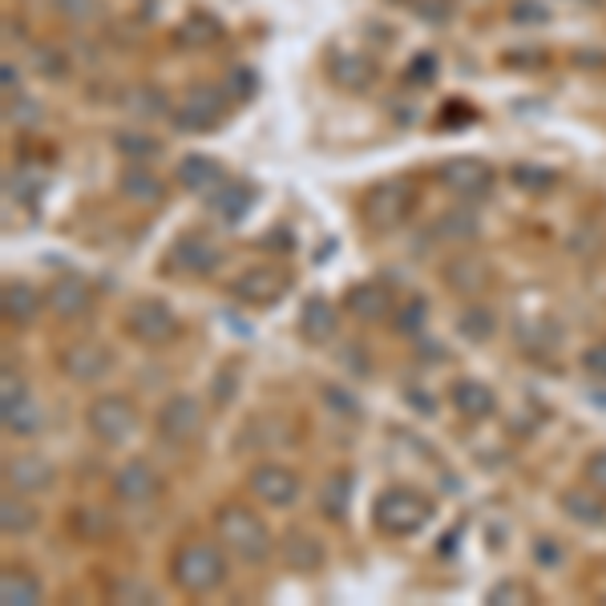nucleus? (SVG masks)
<instances>
[{
    "label": "nucleus",
    "mask_w": 606,
    "mask_h": 606,
    "mask_svg": "<svg viewBox=\"0 0 606 606\" xmlns=\"http://www.w3.org/2000/svg\"><path fill=\"white\" fill-rule=\"evenodd\" d=\"M405 400H408L412 408H417L420 417H432V412H437V397H429L425 388H412V385H408V388H405Z\"/></svg>",
    "instance_id": "nucleus-54"
},
{
    "label": "nucleus",
    "mask_w": 606,
    "mask_h": 606,
    "mask_svg": "<svg viewBox=\"0 0 606 606\" xmlns=\"http://www.w3.org/2000/svg\"><path fill=\"white\" fill-rule=\"evenodd\" d=\"M364 222L373 227V231H397L412 219V210H417V187L405 182V178H385V182H376L368 195H364Z\"/></svg>",
    "instance_id": "nucleus-5"
},
{
    "label": "nucleus",
    "mask_w": 606,
    "mask_h": 606,
    "mask_svg": "<svg viewBox=\"0 0 606 606\" xmlns=\"http://www.w3.org/2000/svg\"><path fill=\"white\" fill-rule=\"evenodd\" d=\"M90 303H94V288L82 275H58L45 292L49 315H58V320H77L90 312Z\"/></svg>",
    "instance_id": "nucleus-18"
},
{
    "label": "nucleus",
    "mask_w": 606,
    "mask_h": 606,
    "mask_svg": "<svg viewBox=\"0 0 606 606\" xmlns=\"http://www.w3.org/2000/svg\"><path fill=\"white\" fill-rule=\"evenodd\" d=\"M227 397H231V376L222 373V380H219V400H227Z\"/></svg>",
    "instance_id": "nucleus-56"
},
{
    "label": "nucleus",
    "mask_w": 606,
    "mask_h": 606,
    "mask_svg": "<svg viewBox=\"0 0 606 606\" xmlns=\"http://www.w3.org/2000/svg\"><path fill=\"white\" fill-rule=\"evenodd\" d=\"M114 603H154V591L146 583H114L109 586Z\"/></svg>",
    "instance_id": "nucleus-51"
},
{
    "label": "nucleus",
    "mask_w": 606,
    "mask_h": 606,
    "mask_svg": "<svg viewBox=\"0 0 606 606\" xmlns=\"http://www.w3.org/2000/svg\"><path fill=\"white\" fill-rule=\"evenodd\" d=\"M0 420H4V432H12V437H33V432L45 425V408L36 405L33 393L24 388V380H17L12 368H4V388H0Z\"/></svg>",
    "instance_id": "nucleus-8"
},
{
    "label": "nucleus",
    "mask_w": 606,
    "mask_h": 606,
    "mask_svg": "<svg viewBox=\"0 0 606 606\" xmlns=\"http://www.w3.org/2000/svg\"><path fill=\"white\" fill-rule=\"evenodd\" d=\"M219 263H222L219 247L210 243V239H202V234H182L170 247V255H166V268L178 271V275H210Z\"/></svg>",
    "instance_id": "nucleus-16"
},
{
    "label": "nucleus",
    "mask_w": 606,
    "mask_h": 606,
    "mask_svg": "<svg viewBox=\"0 0 606 606\" xmlns=\"http://www.w3.org/2000/svg\"><path fill=\"white\" fill-rule=\"evenodd\" d=\"M405 77L408 85H429L432 77H437V58H432V53H417V58L405 65Z\"/></svg>",
    "instance_id": "nucleus-50"
},
{
    "label": "nucleus",
    "mask_w": 606,
    "mask_h": 606,
    "mask_svg": "<svg viewBox=\"0 0 606 606\" xmlns=\"http://www.w3.org/2000/svg\"><path fill=\"white\" fill-rule=\"evenodd\" d=\"M49 9L65 24H94L105 17V0H49Z\"/></svg>",
    "instance_id": "nucleus-40"
},
{
    "label": "nucleus",
    "mask_w": 606,
    "mask_h": 606,
    "mask_svg": "<svg viewBox=\"0 0 606 606\" xmlns=\"http://www.w3.org/2000/svg\"><path fill=\"white\" fill-rule=\"evenodd\" d=\"M320 400L327 405V412H336V417L344 420H364V405L356 397H352L344 385H324L320 388Z\"/></svg>",
    "instance_id": "nucleus-42"
},
{
    "label": "nucleus",
    "mask_w": 606,
    "mask_h": 606,
    "mask_svg": "<svg viewBox=\"0 0 606 606\" xmlns=\"http://www.w3.org/2000/svg\"><path fill=\"white\" fill-rule=\"evenodd\" d=\"M510 182L525 195H550V190L558 187V170H550V166H534V163H518L510 166Z\"/></svg>",
    "instance_id": "nucleus-38"
},
{
    "label": "nucleus",
    "mask_w": 606,
    "mask_h": 606,
    "mask_svg": "<svg viewBox=\"0 0 606 606\" xmlns=\"http://www.w3.org/2000/svg\"><path fill=\"white\" fill-rule=\"evenodd\" d=\"M449 400H453V408L466 420H490L493 412H498V393H493L485 380H473V376L457 380V385L449 388Z\"/></svg>",
    "instance_id": "nucleus-26"
},
{
    "label": "nucleus",
    "mask_w": 606,
    "mask_h": 606,
    "mask_svg": "<svg viewBox=\"0 0 606 606\" xmlns=\"http://www.w3.org/2000/svg\"><path fill=\"white\" fill-rule=\"evenodd\" d=\"M4 122H9L12 129H24V134H29V129H41V122H45V105L17 94L4 102Z\"/></svg>",
    "instance_id": "nucleus-39"
},
{
    "label": "nucleus",
    "mask_w": 606,
    "mask_h": 606,
    "mask_svg": "<svg viewBox=\"0 0 606 606\" xmlns=\"http://www.w3.org/2000/svg\"><path fill=\"white\" fill-rule=\"evenodd\" d=\"M288 295V275L275 268H247L239 280H231V300L243 307H268Z\"/></svg>",
    "instance_id": "nucleus-15"
},
{
    "label": "nucleus",
    "mask_w": 606,
    "mask_h": 606,
    "mask_svg": "<svg viewBox=\"0 0 606 606\" xmlns=\"http://www.w3.org/2000/svg\"><path fill=\"white\" fill-rule=\"evenodd\" d=\"M126 332L138 344H146V348H166V344H175L178 332H182V324H178V315L170 303L163 300H142L129 307L126 315Z\"/></svg>",
    "instance_id": "nucleus-7"
},
{
    "label": "nucleus",
    "mask_w": 606,
    "mask_h": 606,
    "mask_svg": "<svg viewBox=\"0 0 606 606\" xmlns=\"http://www.w3.org/2000/svg\"><path fill=\"white\" fill-rule=\"evenodd\" d=\"M510 21L513 24H546L550 12L542 0H513L510 4Z\"/></svg>",
    "instance_id": "nucleus-48"
},
{
    "label": "nucleus",
    "mask_w": 606,
    "mask_h": 606,
    "mask_svg": "<svg viewBox=\"0 0 606 606\" xmlns=\"http://www.w3.org/2000/svg\"><path fill=\"white\" fill-rule=\"evenodd\" d=\"M114 150L126 158V163H154L163 154V142L146 134V129H117L114 134Z\"/></svg>",
    "instance_id": "nucleus-36"
},
{
    "label": "nucleus",
    "mask_w": 606,
    "mask_h": 606,
    "mask_svg": "<svg viewBox=\"0 0 606 606\" xmlns=\"http://www.w3.org/2000/svg\"><path fill=\"white\" fill-rule=\"evenodd\" d=\"M85 429L94 432L102 445H122L129 441V432L138 429V408L122 393H105L85 408Z\"/></svg>",
    "instance_id": "nucleus-6"
},
{
    "label": "nucleus",
    "mask_w": 606,
    "mask_h": 606,
    "mask_svg": "<svg viewBox=\"0 0 606 606\" xmlns=\"http://www.w3.org/2000/svg\"><path fill=\"white\" fill-rule=\"evenodd\" d=\"M327 77L348 90V94H364L368 85L376 82V61H368L364 53H352V49H332L324 61Z\"/></svg>",
    "instance_id": "nucleus-17"
},
{
    "label": "nucleus",
    "mask_w": 606,
    "mask_h": 606,
    "mask_svg": "<svg viewBox=\"0 0 606 606\" xmlns=\"http://www.w3.org/2000/svg\"><path fill=\"white\" fill-rule=\"evenodd\" d=\"M583 368L595 376V380H606V339L603 344H591V348L583 352Z\"/></svg>",
    "instance_id": "nucleus-53"
},
{
    "label": "nucleus",
    "mask_w": 606,
    "mask_h": 606,
    "mask_svg": "<svg viewBox=\"0 0 606 606\" xmlns=\"http://www.w3.org/2000/svg\"><path fill=\"white\" fill-rule=\"evenodd\" d=\"M122 105H126L129 117H142V122H158V117L175 114V105H170V97H166L163 85H134Z\"/></svg>",
    "instance_id": "nucleus-34"
},
{
    "label": "nucleus",
    "mask_w": 606,
    "mask_h": 606,
    "mask_svg": "<svg viewBox=\"0 0 606 606\" xmlns=\"http://www.w3.org/2000/svg\"><path fill=\"white\" fill-rule=\"evenodd\" d=\"M227 94H231L234 102H251V97L259 94V73L251 70V65H234V70L227 73Z\"/></svg>",
    "instance_id": "nucleus-44"
},
{
    "label": "nucleus",
    "mask_w": 606,
    "mask_h": 606,
    "mask_svg": "<svg viewBox=\"0 0 606 606\" xmlns=\"http://www.w3.org/2000/svg\"><path fill=\"white\" fill-rule=\"evenodd\" d=\"M117 190H122V199L138 202V207H163L166 202V182L154 175L146 163H126L122 166V175H117Z\"/></svg>",
    "instance_id": "nucleus-22"
},
{
    "label": "nucleus",
    "mask_w": 606,
    "mask_h": 606,
    "mask_svg": "<svg viewBox=\"0 0 606 606\" xmlns=\"http://www.w3.org/2000/svg\"><path fill=\"white\" fill-rule=\"evenodd\" d=\"M0 82H4V97L21 94V73H17V65H12V61H4V65H0Z\"/></svg>",
    "instance_id": "nucleus-55"
},
{
    "label": "nucleus",
    "mask_w": 606,
    "mask_h": 606,
    "mask_svg": "<svg viewBox=\"0 0 606 606\" xmlns=\"http://www.w3.org/2000/svg\"><path fill=\"white\" fill-rule=\"evenodd\" d=\"M490 603H498V606H522V603H534V591L525 583H518V578H505V583H498L490 591Z\"/></svg>",
    "instance_id": "nucleus-45"
},
{
    "label": "nucleus",
    "mask_w": 606,
    "mask_h": 606,
    "mask_svg": "<svg viewBox=\"0 0 606 606\" xmlns=\"http://www.w3.org/2000/svg\"><path fill=\"white\" fill-rule=\"evenodd\" d=\"M280 562L295 574H315L324 571L327 550L312 530H288V534L280 537Z\"/></svg>",
    "instance_id": "nucleus-20"
},
{
    "label": "nucleus",
    "mask_w": 606,
    "mask_h": 606,
    "mask_svg": "<svg viewBox=\"0 0 606 606\" xmlns=\"http://www.w3.org/2000/svg\"><path fill=\"white\" fill-rule=\"evenodd\" d=\"M344 312L364 320V324H368V320H385V315L393 312V292L376 280L352 283L348 295H344Z\"/></svg>",
    "instance_id": "nucleus-27"
},
{
    "label": "nucleus",
    "mask_w": 606,
    "mask_h": 606,
    "mask_svg": "<svg viewBox=\"0 0 606 606\" xmlns=\"http://www.w3.org/2000/svg\"><path fill=\"white\" fill-rule=\"evenodd\" d=\"M437 182H441L449 195H457V199L478 202L493 190L498 170H493L485 158H449V163L437 166Z\"/></svg>",
    "instance_id": "nucleus-9"
},
{
    "label": "nucleus",
    "mask_w": 606,
    "mask_h": 606,
    "mask_svg": "<svg viewBox=\"0 0 606 606\" xmlns=\"http://www.w3.org/2000/svg\"><path fill=\"white\" fill-rule=\"evenodd\" d=\"M158 437L170 445H190L195 437L202 432V405L187 393H175V397H166L163 408H158Z\"/></svg>",
    "instance_id": "nucleus-12"
},
{
    "label": "nucleus",
    "mask_w": 606,
    "mask_h": 606,
    "mask_svg": "<svg viewBox=\"0 0 606 606\" xmlns=\"http://www.w3.org/2000/svg\"><path fill=\"white\" fill-rule=\"evenodd\" d=\"M0 603L4 606H36L45 603V583L24 566H4L0 574Z\"/></svg>",
    "instance_id": "nucleus-30"
},
{
    "label": "nucleus",
    "mask_w": 606,
    "mask_h": 606,
    "mask_svg": "<svg viewBox=\"0 0 606 606\" xmlns=\"http://www.w3.org/2000/svg\"><path fill=\"white\" fill-rule=\"evenodd\" d=\"M41 525V510L29 502V493H4L0 502V534L4 537H29Z\"/></svg>",
    "instance_id": "nucleus-31"
},
{
    "label": "nucleus",
    "mask_w": 606,
    "mask_h": 606,
    "mask_svg": "<svg viewBox=\"0 0 606 606\" xmlns=\"http://www.w3.org/2000/svg\"><path fill=\"white\" fill-rule=\"evenodd\" d=\"M207 207H210V215H215L219 222L234 227V222L243 219L247 210L255 207V187H251V182H227V178H222L219 187L207 195Z\"/></svg>",
    "instance_id": "nucleus-25"
},
{
    "label": "nucleus",
    "mask_w": 606,
    "mask_h": 606,
    "mask_svg": "<svg viewBox=\"0 0 606 606\" xmlns=\"http://www.w3.org/2000/svg\"><path fill=\"white\" fill-rule=\"evenodd\" d=\"M175 178H178V187L190 190V195H210V190L222 182V170L215 158H207V154H187V158L178 163Z\"/></svg>",
    "instance_id": "nucleus-32"
},
{
    "label": "nucleus",
    "mask_w": 606,
    "mask_h": 606,
    "mask_svg": "<svg viewBox=\"0 0 606 606\" xmlns=\"http://www.w3.org/2000/svg\"><path fill=\"white\" fill-rule=\"evenodd\" d=\"M412 12H417L425 24H449L453 21L457 4L453 0H412Z\"/></svg>",
    "instance_id": "nucleus-46"
},
{
    "label": "nucleus",
    "mask_w": 606,
    "mask_h": 606,
    "mask_svg": "<svg viewBox=\"0 0 606 606\" xmlns=\"http://www.w3.org/2000/svg\"><path fill=\"white\" fill-rule=\"evenodd\" d=\"M234 97L227 94V85H190L187 94L178 97L175 114H170V122H175V129H182V134H210V129L222 126V117H227V109H231Z\"/></svg>",
    "instance_id": "nucleus-4"
},
{
    "label": "nucleus",
    "mask_w": 606,
    "mask_h": 606,
    "mask_svg": "<svg viewBox=\"0 0 606 606\" xmlns=\"http://www.w3.org/2000/svg\"><path fill=\"white\" fill-rule=\"evenodd\" d=\"M219 546H215V542H202V537L182 542V546L170 554V583L190 598L222 591V583H227V558H222Z\"/></svg>",
    "instance_id": "nucleus-2"
},
{
    "label": "nucleus",
    "mask_w": 606,
    "mask_h": 606,
    "mask_svg": "<svg viewBox=\"0 0 606 606\" xmlns=\"http://www.w3.org/2000/svg\"><path fill=\"white\" fill-rule=\"evenodd\" d=\"M0 312H4V320L17 327L33 324L36 315L45 312V292L33 288L29 280H9L0 288Z\"/></svg>",
    "instance_id": "nucleus-21"
},
{
    "label": "nucleus",
    "mask_w": 606,
    "mask_h": 606,
    "mask_svg": "<svg viewBox=\"0 0 606 606\" xmlns=\"http://www.w3.org/2000/svg\"><path fill=\"white\" fill-rule=\"evenodd\" d=\"M562 510L571 513L574 522L583 525H603L606 522V505H603V493L595 485H574V490L562 493Z\"/></svg>",
    "instance_id": "nucleus-35"
},
{
    "label": "nucleus",
    "mask_w": 606,
    "mask_h": 606,
    "mask_svg": "<svg viewBox=\"0 0 606 606\" xmlns=\"http://www.w3.org/2000/svg\"><path fill=\"white\" fill-rule=\"evenodd\" d=\"M33 70L49 82H65L70 77V53H61L58 45H33Z\"/></svg>",
    "instance_id": "nucleus-41"
},
{
    "label": "nucleus",
    "mask_w": 606,
    "mask_h": 606,
    "mask_svg": "<svg viewBox=\"0 0 606 606\" xmlns=\"http://www.w3.org/2000/svg\"><path fill=\"white\" fill-rule=\"evenodd\" d=\"M457 332H461V339H469V344H490L493 332H498V315H493L485 303H473V307L461 312Z\"/></svg>",
    "instance_id": "nucleus-37"
},
{
    "label": "nucleus",
    "mask_w": 606,
    "mask_h": 606,
    "mask_svg": "<svg viewBox=\"0 0 606 606\" xmlns=\"http://www.w3.org/2000/svg\"><path fill=\"white\" fill-rule=\"evenodd\" d=\"M45 187H49V182L41 175H9V195H12V199L29 202V207L41 199V190H45Z\"/></svg>",
    "instance_id": "nucleus-47"
},
{
    "label": "nucleus",
    "mask_w": 606,
    "mask_h": 606,
    "mask_svg": "<svg viewBox=\"0 0 606 606\" xmlns=\"http://www.w3.org/2000/svg\"><path fill=\"white\" fill-rule=\"evenodd\" d=\"M251 493H255L263 505H275V510H292L300 502V478H295V469L288 466H275V461H263V466L251 469V478H247Z\"/></svg>",
    "instance_id": "nucleus-13"
},
{
    "label": "nucleus",
    "mask_w": 606,
    "mask_h": 606,
    "mask_svg": "<svg viewBox=\"0 0 606 606\" xmlns=\"http://www.w3.org/2000/svg\"><path fill=\"white\" fill-rule=\"evenodd\" d=\"M58 368L73 385H97L114 368V352L105 348L102 339H77L58 356Z\"/></svg>",
    "instance_id": "nucleus-11"
},
{
    "label": "nucleus",
    "mask_w": 606,
    "mask_h": 606,
    "mask_svg": "<svg viewBox=\"0 0 606 606\" xmlns=\"http://www.w3.org/2000/svg\"><path fill=\"white\" fill-rule=\"evenodd\" d=\"M70 534L77 537V542H90V546H105V542H114L117 522L105 505L82 502L70 510Z\"/></svg>",
    "instance_id": "nucleus-23"
},
{
    "label": "nucleus",
    "mask_w": 606,
    "mask_h": 606,
    "mask_svg": "<svg viewBox=\"0 0 606 606\" xmlns=\"http://www.w3.org/2000/svg\"><path fill=\"white\" fill-rule=\"evenodd\" d=\"M432 239L437 243H449V247H469L473 239L481 234V219H478V210L473 207H453V210H445L441 219L432 222Z\"/></svg>",
    "instance_id": "nucleus-29"
},
{
    "label": "nucleus",
    "mask_w": 606,
    "mask_h": 606,
    "mask_svg": "<svg viewBox=\"0 0 606 606\" xmlns=\"http://www.w3.org/2000/svg\"><path fill=\"white\" fill-rule=\"evenodd\" d=\"M53 461H45L41 453H17L4 461V485L12 493H45L53 485Z\"/></svg>",
    "instance_id": "nucleus-19"
},
{
    "label": "nucleus",
    "mask_w": 606,
    "mask_h": 606,
    "mask_svg": "<svg viewBox=\"0 0 606 606\" xmlns=\"http://www.w3.org/2000/svg\"><path fill=\"white\" fill-rule=\"evenodd\" d=\"M441 275H445V288L449 292H457V295H481L485 288L493 283V263L481 251H457L449 263L441 268Z\"/></svg>",
    "instance_id": "nucleus-14"
},
{
    "label": "nucleus",
    "mask_w": 606,
    "mask_h": 606,
    "mask_svg": "<svg viewBox=\"0 0 606 606\" xmlns=\"http://www.w3.org/2000/svg\"><path fill=\"white\" fill-rule=\"evenodd\" d=\"M432 522V502L425 493L393 485L373 502V525L388 537H412Z\"/></svg>",
    "instance_id": "nucleus-3"
},
{
    "label": "nucleus",
    "mask_w": 606,
    "mask_h": 606,
    "mask_svg": "<svg viewBox=\"0 0 606 606\" xmlns=\"http://www.w3.org/2000/svg\"><path fill=\"white\" fill-rule=\"evenodd\" d=\"M222 36H227V29H222V21L215 12H187L175 29V45L190 49V53H202V49L219 45Z\"/></svg>",
    "instance_id": "nucleus-28"
},
{
    "label": "nucleus",
    "mask_w": 606,
    "mask_h": 606,
    "mask_svg": "<svg viewBox=\"0 0 606 606\" xmlns=\"http://www.w3.org/2000/svg\"><path fill=\"white\" fill-rule=\"evenodd\" d=\"M163 493H166V481L150 461H126V466L114 473V498L126 505V510H150Z\"/></svg>",
    "instance_id": "nucleus-10"
},
{
    "label": "nucleus",
    "mask_w": 606,
    "mask_h": 606,
    "mask_svg": "<svg viewBox=\"0 0 606 606\" xmlns=\"http://www.w3.org/2000/svg\"><path fill=\"white\" fill-rule=\"evenodd\" d=\"M215 537L222 542L227 554L243 562V566H263L275 554V534L268 522L243 502H222L215 510Z\"/></svg>",
    "instance_id": "nucleus-1"
},
{
    "label": "nucleus",
    "mask_w": 606,
    "mask_h": 606,
    "mask_svg": "<svg viewBox=\"0 0 606 606\" xmlns=\"http://www.w3.org/2000/svg\"><path fill=\"white\" fill-rule=\"evenodd\" d=\"M586 485H595L598 493L606 498V449H598V453L586 457Z\"/></svg>",
    "instance_id": "nucleus-52"
},
{
    "label": "nucleus",
    "mask_w": 606,
    "mask_h": 606,
    "mask_svg": "<svg viewBox=\"0 0 606 606\" xmlns=\"http://www.w3.org/2000/svg\"><path fill=\"white\" fill-rule=\"evenodd\" d=\"M352 490H356V481H352L348 469H336V473H327L324 485H320V513H324L327 522H344V518H348Z\"/></svg>",
    "instance_id": "nucleus-33"
},
{
    "label": "nucleus",
    "mask_w": 606,
    "mask_h": 606,
    "mask_svg": "<svg viewBox=\"0 0 606 606\" xmlns=\"http://www.w3.org/2000/svg\"><path fill=\"white\" fill-rule=\"evenodd\" d=\"M339 332V307L332 300H324V295H312V300L300 307V336L307 339V344H332Z\"/></svg>",
    "instance_id": "nucleus-24"
},
{
    "label": "nucleus",
    "mask_w": 606,
    "mask_h": 606,
    "mask_svg": "<svg viewBox=\"0 0 606 606\" xmlns=\"http://www.w3.org/2000/svg\"><path fill=\"white\" fill-rule=\"evenodd\" d=\"M425 324H429V303L420 300V295H412V300H408L405 307H397V315H393V327H397L400 336H420Z\"/></svg>",
    "instance_id": "nucleus-43"
},
{
    "label": "nucleus",
    "mask_w": 606,
    "mask_h": 606,
    "mask_svg": "<svg viewBox=\"0 0 606 606\" xmlns=\"http://www.w3.org/2000/svg\"><path fill=\"white\" fill-rule=\"evenodd\" d=\"M530 554H534L537 566H546V571H558L562 558H566V550L554 542V537H537L534 546H530Z\"/></svg>",
    "instance_id": "nucleus-49"
}]
</instances>
